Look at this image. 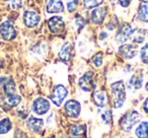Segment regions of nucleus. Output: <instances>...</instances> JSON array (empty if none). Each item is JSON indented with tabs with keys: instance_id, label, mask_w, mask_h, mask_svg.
I'll list each match as a JSON object with an SVG mask.
<instances>
[{
	"instance_id": "nucleus-1",
	"label": "nucleus",
	"mask_w": 148,
	"mask_h": 138,
	"mask_svg": "<svg viewBox=\"0 0 148 138\" xmlns=\"http://www.w3.org/2000/svg\"><path fill=\"white\" fill-rule=\"evenodd\" d=\"M112 99L115 109H119L124 105L126 100V87L122 80L116 81L111 85Z\"/></svg>"
},
{
	"instance_id": "nucleus-2",
	"label": "nucleus",
	"mask_w": 148,
	"mask_h": 138,
	"mask_svg": "<svg viewBox=\"0 0 148 138\" xmlns=\"http://www.w3.org/2000/svg\"><path fill=\"white\" fill-rule=\"evenodd\" d=\"M140 121V114L137 111H130L123 116L120 120V127L125 132H129L132 128L139 123Z\"/></svg>"
},
{
	"instance_id": "nucleus-3",
	"label": "nucleus",
	"mask_w": 148,
	"mask_h": 138,
	"mask_svg": "<svg viewBox=\"0 0 148 138\" xmlns=\"http://www.w3.org/2000/svg\"><path fill=\"white\" fill-rule=\"evenodd\" d=\"M68 95V91L64 85L58 84L55 87V89H53V93L51 95V101L53 104H55L56 106L59 107L63 101L65 100V97Z\"/></svg>"
},
{
	"instance_id": "nucleus-4",
	"label": "nucleus",
	"mask_w": 148,
	"mask_h": 138,
	"mask_svg": "<svg viewBox=\"0 0 148 138\" xmlns=\"http://www.w3.org/2000/svg\"><path fill=\"white\" fill-rule=\"evenodd\" d=\"M0 35L5 41H11L16 37V32L12 23L9 21H4L0 25Z\"/></svg>"
},
{
	"instance_id": "nucleus-5",
	"label": "nucleus",
	"mask_w": 148,
	"mask_h": 138,
	"mask_svg": "<svg viewBox=\"0 0 148 138\" xmlns=\"http://www.w3.org/2000/svg\"><path fill=\"white\" fill-rule=\"evenodd\" d=\"M48 27L51 33L61 34L65 30V23L61 16H53L48 21Z\"/></svg>"
},
{
	"instance_id": "nucleus-6",
	"label": "nucleus",
	"mask_w": 148,
	"mask_h": 138,
	"mask_svg": "<svg viewBox=\"0 0 148 138\" xmlns=\"http://www.w3.org/2000/svg\"><path fill=\"white\" fill-rule=\"evenodd\" d=\"M64 109H65L66 114H67L69 117L77 118L79 115H80L81 106L77 101L69 100V101L66 102L65 106H64Z\"/></svg>"
},
{
	"instance_id": "nucleus-7",
	"label": "nucleus",
	"mask_w": 148,
	"mask_h": 138,
	"mask_svg": "<svg viewBox=\"0 0 148 138\" xmlns=\"http://www.w3.org/2000/svg\"><path fill=\"white\" fill-rule=\"evenodd\" d=\"M33 110L38 115H44L50 110V102L44 97H38L33 103Z\"/></svg>"
},
{
	"instance_id": "nucleus-8",
	"label": "nucleus",
	"mask_w": 148,
	"mask_h": 138,
	"mask_svg": "<svg viewBox=\"0 0 148 138\" xmlns=\"http://www.w3.org/2000/svg\"><path fill=\"white\" fill-rule=\"evenodd\" d=\"M93 72L92 71H87L82 76L79 78V87L82 91H90L93 89Z\"/></svg>"
},
{
	"instance_id": "nucleus-9",
	"label": "nucleus",
	"mask_w": 148,
	"mask_h": 138,
	"mask_svg": "<svg viewBox=\"0 0 148 138\" xmlns=\"http://www.w3.org/2000/svg\"><path fill=\"white\" fill-rule=\"evenodd\" d=\"M132 32H133V29L130 25L128 23H125L123 25L120 30L118 31L117 35H116V41L118 42L119 44H124L125 42H127L128 40L131 38V35H132Z\"/></svg>"
},
{
	"instance_id": "nucleus-10",
	"label": "nucleus",
	"mask_w": 148,
	"mask_h": 138,
	"mask_svg": "<svg viewBox=\"0 0 148 138\" xmlns=\"http://www.w3.org/2000/svg\"><path fill=\"white\" fill-rule=\"evenodd\" d=\"M40 15L38 14L36 11L27 10L23 13V23H25V27L29 29H33L36 27L40 23Z\"/></svg>"
},
{
	"instance_id": "nucleus-11",
	"label": "nucleus",
	"mask_w": 148,
	"mask_h": 138,
	"mask_svg": "<svg viewBox=\"0 0 148 138\" xmlns=\"http://www.w3.org/2000/svg\"><path fill=\"white\" fill-rule=\"evenodd\" d=\"M107 12H108V10L106 7H99V8L93 9L90 13L91 23H92L93 25H101V23L105 21Z\"/></svg>"
},
{
	"instance_id": "nucleus-12",
	"label": "nucleus",
	"mask_w": 148,
	"mask_h": 138,
	"mask_svg": "<svg viewBox=\"0 0 148 138\" xmlns=\"http://www.w3.org/2000/svg\"><path fill=\"white\" fill-rule=\"evenodd\" d=\"M119 53L124 59H132L137 55V49L135 46L130 45V44H125L122 45L119 48Z\"/></svg>"
},
{
	"instance_id": "nucleus-13",
	"label": "nucleus",
	"mask_w": 148,
	"mask_h": 138,
	"mask_svg": "<svg viewBox=\"0 0 148 138\" xmlns=\"http://www.w3.org/2000/svg\"><path fill=\"white\" fill-rule=\"evenodd\" d=\"M64 10V5L61 0H47V11L50 13H58Z\"/></svg>"
},
{
	"instance_id": "nucleus-14",
	"label": "nucleus",
	"mask_w": 148,
	"mask_h": 138,
	"mask_svg": "<svg viewBox=\"0 0 148 138\" xmlns=\"http://www.w3.org/2000/svg\"><path fill=\"white\" fill-rule=\"evenodd\" d=\"M59 58L63 62H67L71 59L72 56V45L70 42H66L63 46H62L61 50L59 52Z\"/></svg>"
},
{
	"instance_id": "nucleus-15",
	"label": "nucleus",
	"mask_w": 148,
	"mask_h": 138,
	"mask_svg": "<svg viewBox=\"0 0 148 138\" xmlns=\"http://www.w3.org/2000/svg\"><path fill=\"white\" fill-rule=\"evenodd\" d=\"M43 125H44L43 120L39 119V118L31 117L27 121V127L34 132H39L43 128Z\"/></svg>"
},
{
	"instance_id": "nucleus-16",
	"label": "nucleus",
	"mask_w": 148,
	"mask_h": 138,
	"mask_svg": "<svg viewBox=\"0 0 148 138\" xmlns=\"http://www.w3.org/2000/svg\"><path fill=\"white\" fill-rule=\"evenodd\" d=\"M93 102L99 108H103L106 107L108 103V99H107V95H106L105 91H97L93 93Z\"/></svg>"
},
{
	"instance_id": "nucleus-17",
	"label": "nucleus",
	"mask_w": 148,
	"mask_h": 138,
	"mask_svg": "<svg viewBox=\"0 0 148 138\" xmlns=\"http://www.w3.org/2000/svg\"><path fill=\"white\" fill-rule=\"evenodd\" d=\"M138 19L144 23H148V0L142 1L139 4Z\"/></svg>"
},
{
	"instance_id": "nucleus-18",
	"label": "nucleus",
	"mask_w": 148,
	"mask_h": 138,
	"mask_svg": "<svg viewBox=\"0 0 148 138\" xmlns=\"http://www.w3.org/2000/svg\"><path fill=\"white\" fill-rule=\"evenodd\" d=\"M3 91H4L6 97L16 95V85H15V82L11 78L6 79V81L3 84Z\"/></svg>"
},
{
	"instance_id": "nucleus-19",
	"label": "nucleus",
	"mask_w": 148,
	"mask_h": 138,
	"mask_svg": "<svg viewBox=\"0 0 148 138\" xmlns=\"http://www.w3.org/2000/svg\"><path fill=\"white\" fill-rule=\"evenodd\" d=\"M142 75L134 74L133 76L130 78L129 82H128V87L130 89H134V91H137V89H141L142 87Z\"/></svg>"
},
{
	"instance_id": "nucleus-20",
	"label": "nucleus",
	"mask_w": 148,
	"mask_h": 138,
	"mask_svg": "<svg viewBox=\"0 0 148 138\" xmlns=\"http://www.w3.org/2000/svg\"><path fill=\"white\" fill-rule=\"evenodd\" d=\"M145 31L144 30H141V29H135L133 30L132 32V35H131V38L130 39L136 44H141L144 42L145 40Z\"/></svg>"
},
{
	"instance_id": "nucleus-21",
	"label": "nucleus",
	"mask_w": 148,
	"mask_h": 138,
	"mask_svg": "<svg viewBox=\"0 0 148 138\" xmlns=\"http://www.w3.org/2000/svg\"><path fill=\"white\" fill-rule=\"evenodd\" d=\"M136 136L138 138H147L148 137V122L142 121L138 125L136 129Z\"/></svg>"
},
{
	"instance_id": "nucleus-22",
	"label": "nucleus",
	"mask_w": 148,
	"mask_h": 138,
	"mask_svg": "<svg viewBox=\"0 0 148 138\" xmlns=\"http://www.w3.org/2000/svg\"><path fill=\"white\" fill-rule=\"evenodd\" d=\"M70 134L72 137H79L85 134V126L84 125H73L70 130Z\"/></svg>"
},
{
	"instance_id": "nucleus-23",
	"label": "nucleus",
	"mask_w": 148,
	"mask_h": 138,
	"mask_svg": "<svg viewBox=\"0 0 148 138\" xmlns=\"http://www.w3.org/2000/svg\"><path fill=\"white\" fill-rule=\"evenodd\" d=\"M11 122L9 119L5 118L0 121V134H6L11 129Z\"/></svg>"
},
{
	"instance_id": "nucleus-24",
	"label": "nucleus",
	"mask_w": 148,
	"mask_h": 138,
	"mask_svg": "<svg viewBox=\"0 0 148 138\" xmlns=\"http://www.w3.org/2000/svg\"><path fill=\"white\" fill-rule=\"evenodd\" d=\"M21 102V97L18 95H13L10 97H6V104L9 107H16Z\"/></svg>"
},
{
	"instance_id": "nucleus-25",
	"label": "nucleus",
	"mask_w": 148,
	"mask_h": 138,
	"mask_svg": "<svg viewBox=\"0 0 148 138\" xmlns=\"http://www.w3.org/2000/svg\"><path fill=\"white\" fill-rule=\"evenodd\" d=\"M103 0H83V4H84L85 8L91 9L97 7L99 5L103 4Z\"/></svg>"
},
{
	"instance_id": "nucleus-26",
	"label": "nucleus",
	"mask_w": 148,
	"mask_h": 138,
	"mask_svg": "<svg viewBox=\"0 0 148 138\" xmlns=\"http://www.w3.org/2000/svg\"><path fill=\"white\" fill-rule=\"evenodd\" d=\"M112 118H113V115H112V112L110 110H105L101 113V119L103 122V124H107V125L111 124Z\"/></svg>"
},
{
	"instance_id": "nucleus-27",
	"label": "nucleus",
	"mask_w": 148,
	"mask_h": 138,
	"mask_svg": "<svg viewBox=\"0 0 148 138\" xmlns=\"http://www.w3.org/2000/svg\"><path fill=\"white\" fill-rule=\"evenodd\" d=\"M140 57L143 63L148 64V44H146L140 51Z\"/></svg>"
},
{
	"instance_id": "nucleus-28",
	"label": "nucleus",
	"mask_w": 148,
	"mask_h": 138,
	"mask_svg": "<svg viewBox=\"0 0 148 138\" xmlns=\"http://www.w3.org/2000/svg\"><path fill=\"white\" fill-rule=\"evenodd\" d=\"M92 63L95 64V67H101L103 64V54L97 53L92 57Z\"/></svg>"
},
{
	"instance_id": "nucleus-29",
	"label": "nucleus",
	"mask_w": 148,
	"mask_h": 138,
	"mask_svg": "<svg viewBox=\"0 0 148 138\" xmlns=\"http://www.w3.org/2000/svg\"><path fill=\"white\" fill-rule=\"evenodd\" d=\"M75 23H76V25L78 27V29L81 30L84 27L85 25H86V21H85V19L83 16L77 14L76 17H75Z\"/></svg>"
},
{
	"instance_id": "nucleus-30",
	"label": "nucleus",
	"mask_w": 148,
	"mask_h": 138,
	"mask_svg": "<svg viewBox=\"0 0 148 138\" xmlns=\"http://www.w3.org/2000/svg\"><path fill=\"white\" fill-rule=\"evenodd\" d=\"M77 3H78V0H69L67 3V9L69 10V12H73L75 11L77 7Z\"/></svg>"
},
{
	"instance_id": "nucleus-31",
	"label": "nucleus",
	"mask_w": 148,
	"mask_h": 138,
	"mask_svg": "<svg viewBox=\"0 0 148 138\" xmlns=\"http://www.w3.org/2000/svg\"><path fill=\"white\" fill-rule=\"evenodd\" d=\"M10 7L14 10H17V9H21V6H23V0H11L10 1Z\"/></svg>"
},
{
	"instance_id": "nucleus-32",
	"label": "nucleus",
	"mask_w": 148,
	"mask_h": 138,
	"mask_svg": "<svg viewBox=\"0 0 148 138\" xmlns=\"http://www.w3.org/2000/svg\"><path fill=\"white\" fill-rule=\"evenodd\" d=\"M118 1H119V3H120V5H121V6L128 7L130 3H131L132 0H118Z\"/></svg>"
},
{
	"instance_id": "nucleus-33",
	"label": "nucleus",
	"mask_w": 148,
	"mask_h": 138,
	"mask_svg": "<svg viewBox=\"0 0 148 138\" xmlns=\"http://www.w3.org/2000/svg\"><path fill=\"white\" fill-rule=\"evenodd\" d=\"M143 109L144 111L146 112V113L148 114V97L144 101V104H143Z\"/></svg>"
},
{
	"instance_id": "nucleus-34",
	"label": "nucleus",
	"mask_w": 148,
	"mask_h": 138,
	"mask_svg": "<svg viewBox=\"0 0 148 138\" xmlns=\"http://www.w3.org/2000/svg\"><path fill=\"white\" fill-rule=\"evenodd\" d=\"M146 89H147V91H148V82L146 83Z\"/></svg>"
},
{
	"instance_id": "nucleus-35",
	"label": "nucleus",
	"mask_w": 148,
	"mask_h": 138,
	"mask_svg": "<svg viewBox=\"0 0 148 138\" xmlns=\"http://www.w3.org/2000/svg\"><path fill=\"white\" fill-rule=\"evenodd\" d=\"M5 1H7V0H5Z\"/></svg>"
}]
</instances>
